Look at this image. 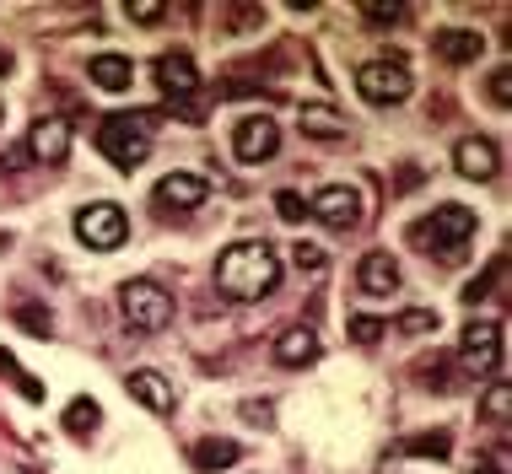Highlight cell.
Instances as JSON below:
<instances>
[{"instance_id": "obj_1", "label": "cell", "mask_w": 512, "mask_h": 474, "mask_svg": "<svg viewBox=\"0 0 512 474\" xmlns=\"http://www.w3.org/2000/svg\"><path fill=\"white\" fill-rule=\"evenodd\" d=\"M216 286H221V297H232V302H265L270 291L281 286V259H275L270 243L243 237V243H232L227 254L216 259Z\"/></svg>"}, {"instance_id": "obj_26", "label": "cell", "mask_w": 512, "mask_h": 474, "mask_svg": "<svg viewBox=\"0 0 512 474\" xmlns=\"http://www.w3.org/2000/svg\"><path fill=\"white\" fill-rule=\"evenodd\" d=\"M17 324H22L27 334H38V340H44V334L54 329V324H49V313L38 308V302H17Z\"/></svg>"}, {"instance_id": "obj_31", "label": "cell", "mask_w": 512, "mask_h": 474, "mask_svg": "<svg viewBox=\"0 0 512 474\" xmlns=\"http://www.w3.org/2000/svg\"><path fill=\"white\" fill-rule=\"evenodd\" d=\"M227 33H254V22H265V11H259V6H232L227 11Z\"/></svg>"}, {"instance_id": "obj_7", "label": "cell", "mask_w": 512, "mask_h": 474, "mask_svg": "<svg viewBox=\"0 0 512 474\" xmlns=\"http://www.w3.org/2000/svg\"><path fill=\"white\" fill-rule=\"evenodd\" d=\"M275 151H281V124L270 114H243L238 130H232V157L243 167H259V162H270Z\"/></svg>"}, {"instance_id": "obj_20", "label": "cell", "mask_w": 512, "mask_h": 474, "mask_svg": "<svg viewBox=\"0 0 512 474\" xmlns=\"http://www.w3.org/2000/svg\"><path fill=\"white\" fill-rule=\"evenodd\" d=\"M351 130L329 103H313V108H302V135H318V141H340V135Z\"/></svg>"}, {"instance_id": "obj_28", "label": "cell", "mask_w": 512, "mask_h": 474, "mask_svg": "<svg viewBox=\"0 0 512 474\" xmlns=\"http://www.w3.org/2000/svg\"><path fill=\"white\" fill-rule=\"evenodd\" d=\"M486 92H491V103H496V108H512V65H502V71H491Z\"/></svg>"}, {"instance_id": "obj_14", "label": "cell", "mask_w": 512, "mask_h": 474, "mask_svg": "<svg viewBox=\"0 0 512 474\" xmlns=\"http://www.w3.org/2000/svg\"><path fill=\"white\" fill-rule=\"evenodd\" d=\"M157 87L168 92V97H189V92H200L195 54H189V49H162V54H157Z\"/></svg>"}, {"instance_id": "obj_8", "label": "cell", "mask_w": 512, "mask_h": 474, "mask_svg": "<svg viewBox=\"0 0 512 474\" xmlns=\"http://www.w3.org/2000/svg\"><path fill=\"white\" fill-rule=\"evenodd\" d=\"M308 211H313L318 221H324V227L351 232L356 221H362L367 205H362V189H356V184H324V189L313 194V205H308Z\"/></svg>"}, {"instance_id": "obj_4", "label": "cell", "mask_w": 512, "mask_h": 474, "mask_svg": "<svg viewBox=\"0 0 512 474\" xmlns=\"http://www.w3.org/2000/svg\"><path fill=\"white\" fill-rule=\"evenodd\" d=\"M119 313L135 334H162L173 324V297H168V286H157V281H124L119 286Z\"/></svg>"}, {"instance_id": "obj_13", "label": "cell", "mask_w": 512, "mask_h": 474, "mask_svg": "<svg viewBox=\"0 0 512 474\" xmlns=\"http://www.w3.org/2000/svg\"><path fill=\"white\" fill-rule=\"evenodd\" d=\"M399 281H405V275H399V259L383 254V248H372V254L356 264V286H362V297H372V302L394 297Z\"/></svg>"}, {"instance_id": "obj_32", "label": "cell", "mask_w": 512, "mask_h": 474, "mask_svg": "<svg viewBox=\"0 0 512 474\" xmlns=\"http://www.w3.org/2000/svg\"><path fill=\"white\" fill-rule=\"evenodd\" d=\"M383 329H389V324H378V318H351V340L356 345H378Z\"/></svg>"}, {"instance_id": "obj_15", "label": "cell", "mask_w": 512, "mask_h": 474, "mask_svg": "<svg viewBox=\"0 0 512 474\" xmlns=\"http://www.w3.org/2000/svg\"><path fill=\"white\" fill-rule=\"evenodd\" d=\"M124 388H130V399H141L151 415H173L178 410V388L168 383V372L141 367V372H130V378H124Z\"/></svg>"}, {"instance_id": "obj_18", "label": "cell", "mask_w": 512, "mask_h": 474, "mask_svg": "<svg viewBox=\"0 0 512 474\" xmlns=\"http://www.w3.org/2000/svg\"><path fill=\"white\" fill-rule=\"evenodd\" d=\"M243 458V448L232 437H205V442H195L189 448V464H195L200 474H221V469H232Z\"/></svg>"}, {"instance_id": "obj_9", "label": "cell", "mask_w": 512, "mask_h": 474, "mask_svg": "<svg viewBox=\"0 0 512 474\" xmlns=\"http://www.w3.org/2000/svg\"><path fill=\"white\" fill-rule=\"evenodd\" d=\"M151 200H157L162 216H189V211H200V205L211 200V184H205L200 173H168L157 189H151Z\"/></svg>"}, {"instance_id": "obj_27", "label": "cell", "mask_w": 512, "mask_h": 474, "mask_svg": "<svg viewBox=\"0 0 512 474\" xmlns=\"http://www.w3.org/2000/svg\"><path fill=\"white\" fill-rule=\"evenodd\" d=\"M292 264H297V270H324V264H329V254H324V248H318V243H292Z\"/></svg>"}, {"instance_id": "obj_29", "label": "cell", "mask_w": 512, "mask_h": 474, "mask_svg": "<svg viewBox=\"0 0 512 474\" xmlns=\"http://www.w3.org/2000/svg\"><path fill=\"white\" fill-rule=\"evenodd\" d=\"M399 329H405V334H432L437 329V313L432 308H410V313H399Z\"/></svg>"}, {"instance_id": "obj_11", "label": "cell", "mask_w": 512, "mask_h": 474, "mask_svg": "<svg viewBox=\"0 0 512 474\" xmlns=\"http://www.w3.org/2000/svg\"><path fill=\"white\" fill-rule=\"evenodd\" d=\"M27 157H33V162H49V167H60L65 157H71V119H65V114L38 119L33 130H27Z\"/></svg>"}, {"instance_id": "obj_22", "label": "cell", "mask_w": 512, "mask_h": 474, "mask_svg": "<svg viewBox=\"0 0 512 474\" xmlns=\"http://www.w3.org/2000/svg\"><path fill=\"white\" fill-rule=\"evenodd\" d=\"M405 17H410L405 0H362V22H372V27H399Z\"/></svg>"}, {"instance_id": "obj_2", "label": "cell", "mask_w": 512, "mask_h": 474, "mask_svg": "<svg viewBox=\"0 0 512 474\" xmlns=\"http://www.w3.org/2000/svg\"><path fill=\"white\" fill-rule=\"evenodd\" d=\"M475 227H480V216L469 211V205H453V200H448V205H437L426 221H415L410 237H415L421 248H432L437 259L459 264L464 248H469V237H475Z\"/></svg>"}, {"instance_id": "obj_34", "label": "cell", "mask_w": 512, "mask_h": 474, "mask_svg": "<svg viewBox=\"0 0 512 474\" xmlns=\"http://www.w3.org/2000/svg\"><path fill=\"white\" fill-rule=\"evenodd\" d=\"M243 421L248 426H270L275 421V404L270 399H243Z\"/></svg>"}, {"instance_id": "obj_10", "label": "cell", "mask_w": 512, "mask_h": 474, "mask_svg": "<svg viewBox=\"0 0 512 474\" xmlns=\"http://www.w3.org/2000/svg\"><path fill=\"white\" fill-rule=\"evenodd\" d=\"M459 361H464V372H496L502 367V324H491V318L469 324L459 334Z\"/></svg>"}, {"instance_id": "obj_35", "label": "cell", "mask_w": 512, "mask_h": 474, "mask_svg": "<svg viewBox=\"0 0 512 474\" xmlns=\"http://www.w3.org/2000/svg\"><path fill=\"white\" fill-rule=\"evenodd\" d=\"M0 76H11V54L6 49H0Z\"/></svg>"}, {"instance_id": "obj_30", "label": "cell", "mask_w": 512, "mask_h": 474, "mask_svg": "<svg viewBox=\"0 0 512 474\" xmlns=\"http://www.w3.org/2000/svg\"><path fill=\"white\" fill-rule=\"evenodd\" d=\"M275 211H281V221H302V216H308V200H302L297 189H281V194H275Z\"/></svg>"}, {"instance_id": "obj_5", "label": "cell", "mask_w": 512, "mask_h": 474, "mask_svg": "<svg viewBox=\"0 0 512 474\" xmlns=\"http://www.w3.org/2000/svg\"><path fill=\"white\" fill-rule=\"evenodd\" d=\"M356 92H362V103H372V108H394L415 92V76L399 54H383V60H367L362 71H356Z\"/></svg>"}, {"instance_id": "obj_33", "label": "cell", "mask_w": 512, "mask_h": 474, "mask_svg": "<svg viewBox=\"0 0 512 474\" xmlns=\"http://www.w3.org/2000/svg\"><path fill=\"white\" fill-rule=\"evenodd\" d=\"M124 11H130V22H162V17H168V6H162V0H130Z\"/></svg>"}, {"instance_id": "obj_6", "label": "cell", "mask_w": 512, "mask_h": 474, "mask_svg": "<svg viewBox=\"0 0 512 474\" xmlns=\"http://www.w3.org/2000/svg\"><path fill=\"white\" fill-rule=\"evenodd\" d=\"M76 237L92 254H114V248H124V237H130V216L114 200H92L76 211Z\"/></svg>"}, {"instance_id": "obj_16", "label": "cell", "mask_w": 512, "mask_h": 474, "mask_svg": "<svg viewBox=\"0 0 512 474\" xmlns=\"http://www.w3.org/2000/svg\"><path fill=\"white\" fill-rule=\"evenodd\" d=\"M432 49H437V60H448V65H475L480 54H486V33H480V27H437Z\"/></svg>"}, {"instance_id": "obj_36", "label": "cell", "mask_w": 512, "mask_h": 474, "mask_svg": "<svg viewBox=\"0 0 512 474\" xmlns=\"http://www.w3.org/2000/svg\"><path fill=\"white\" fill-rule=\"evenodd\" d=\"M480 474H496V469H480Z\"/></svg>"}, {"instance_id": "obj_19", "label": "cell", "mask_w": 512, "mask_h": 474, "mask_svg": "<svg viewBox=\"0 0 512 474\" xmlns=\"http://www.w3.org/2000/svg\"><path fill=\"white\" fill-rule=\"evenodd\" d=\"M87 76H92V87H103V92H130L135 65L124 60V54H98V60L87 65Z\"/></svg>"}, {"instance_id": "obj_23", "label": "cell", "mask_w": 512, "mask_h": 474, "mask_svg": "<svg viewBox=\"0 0 512 474\" xmlns=\"http://www.w3.org/2000/svg\"><path fill=\"white\" fill-rule=\"evenodd\" d=\"M448 448H453L448 431H421V437H410V442H405V453H410V458H448Z\"/></svg>"}, {"instance_id": "obj_24", "label": "cell", "mask_w": 512, "mask_h": 474, "mask_svg": "<svg viewBox=\"0 0 512 474\" xmlns=\"http://www.w3.org/2000/svg\"><path fill=\"white\" fill-rule=\"evenodd\" d=\"M480 410H486L491 426H507V415H512V388H507V383H491L486 399H480Z\"/></svg>"}, {"instance_id": "obj_37", "label": "cell", "mask_w": 512, "mask_h": 474, "mask_svg": "<svg viewBox=\"0 0 512 474\" xmlns=\"http://www.w3.org/2000/svg\"><path fill=\"white\" fill-rule=\"evenodd\" d=\"M0 114H6V108H0Z\"/></svg>"}, {"instance_id": "obj_12", "label": "cell", "mask_w": 512, "mask_h": 474, "mask_svg": "<svg viewBox=\"0 0 512 474\" xmlns=\"http://www.w3.org/2000/svg\"><path fill=\"white\" fill-rule=\"evenodd\" d=\"M453 167H459V178H469V184H486V178H496V167H502V151H496L491 135H464L453 146Z\"/></svg>"}, {"instance_id": "obj_17", "label": "cell", "mask_w": 512, "mask_h": 474, "mask_svg": "<svg viewBox=\"0 0 512 474\" xmlns=\"http://www.w3.org/2000/svg\"><path fill=\"white\" fill-rule=\"evenodd\" d=\"M275 361L281 367H308V361H318V334L308 324H292L275 334Z\"/></svg>"}, {"instance_id": "obj_21", "label": "cell", "mask_w": 512, "mask_h": 474, "mask_svg": "<svg viewBox=\"0 0 512 474\" xmlns=\"http://www.w3.org/2000/svg\"><path fill=\"white\" fill-rule=\"evenodd\" d=\"M98 421H103L98 399H71V404H65V431H71V437L87 442L92 431H98Z\"/></svg>"}, {"instance_id": "obj_25", "label": "cell", "mask_w": 512, "mask_h": 474, "mask_svg": "<svg viewBox=\"0 0 512 474\" xmlns=\"http://www.w3.org/2000/svg\"><path fill=\"white\" fill-rule=\"evenodd\" d=\"M0 378H11V383H17L27 399H44V388H38L33 378H27V372L17 367V356H6V351H0Z\"/></svg>"}, {"instance_id": "obj_3", "label": "cell", "mask_w": 512, "mask_h": 474, "mask_svg": "<svg viewBox=\"0 0 512 474\" xmlns=\"http://www.w3.org/2000/svg\"><path fill=\"white\" fill-rule=\"evenodd\" d=\"M98 151L119 173H135L151 157V119L146 114H108L98 124Z\"/></svg>"}]
</instances>
